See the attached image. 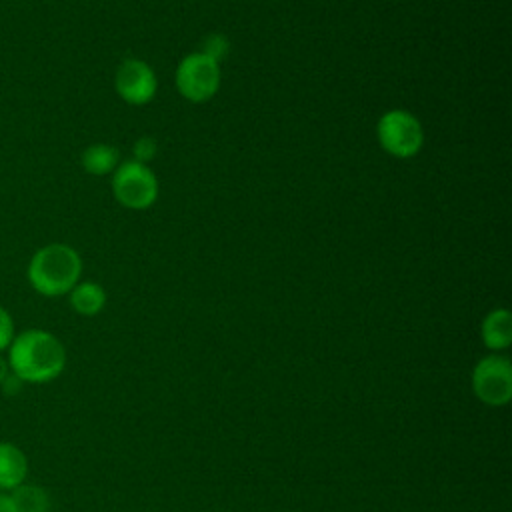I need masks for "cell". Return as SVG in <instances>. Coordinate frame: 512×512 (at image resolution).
I'll return each instance as SVG.
<instances>
[{
  "label": "cell",
  "mask_w": 512,
  "mask_h": 512,
  "mask_svg": "<svg viewBox=\"0 0 512 512\" xmlns=\"http://www.w3.org/2000/svg\"><path fill=\"white\" fill-rule=\"evenodd\" d=\"M8 348V366L22 382L42 384L64 370L66 350L62 342L46 330H26L12 338Z\"/></svg>",
  "instance_id": "cell-1"
},
{
  "label": "cell",
  "mask_w": 512,
  "mask_h": 512,
  "mask_svg": "<svg viewBox=\"0 0 512 512\" xmlns=\"http://www.w3.org/2000/svg\"><path fill=\"white\" fill-rule=\"evenodd\" d=\"M106 304V292L96 282H78L70 290V306L82 316H96Z\"/></svg>",
  "instance_id": "cell-10"
},
{
  "label": "cell",
  "mask_w": 512,
  "mask_h": 512,
  "mask_svg": "<svg viewBox=\"0 0 512 512\" xmlns=\"http://www.w3.org/2000/svg\"><path fill=\"white\" fill-rule=\"evenodd\" d=\"M482 340L490 350H504L512 342V316L506 308H496L482 320Z\"/></svg>",
  "instance_id": "cell-9"
},
{
  "label": "cell",
  "mask_w": 512,
  "mask_h": 512,
  "mask_svg": "<svg viewBox=\"0 0 512 512\" xmlns=\"http://www.w3.org/2000/svg\"><path fill=\"white\" fill-rule=\"evenodd\" d=\"M0 512H18L14 500L8 492H0Z\"/></svg>",
  "instance_id": "cell-16"
},
{
  "label": "cell",
  "mask_w": 512,
  "mask_h": 512,
  "mask_svg": "<svg viewBox=\"0 0 512 512\" xmlns=\"http://www.w3.org/2000/svg\"><path fill=\"white\" fill-rule=\"evenodd\" d=\"M156 140L154 138H150V136H142V138H138L136 140V144H134V160L136 162H142V164H146V162H150L154 156H156Z\"/></svg>",
  "instance_id": "cell-14"
},
{
  "label": "cell",
  "mask_w": 512,
  "mask_h": 512,
  "mask_svg": "<svg viewBox=\"0 0 512 512\" xmlns=\"http://www.w3.org/2000/svg\"><path fill=\"white\" fill-rule=\"evenodd\" d=\"M472 390L488 406H504L512 398V366L498 354L482 358L472 372Z\"/></svg>",
  "instance_id": "cell-6"
},
{
  "label": "cell",
  "mask_w": 512,
  "mask_h": 512,
  "mask_svg": "<svg viewBox=\"0 0 512 512\" xmlns=\"http://www.w3.org/2000/svg\"><path fill=\"white\" fill-rule=\"evenodd\" d=\"M200 52H204L206 56H210L216 62H220L228 54V40H226V36L210 34L208 38H204V46H202Z\"/></svg>",
  "instance_id": "cell-13"
},
{
  "label": "cell",
  "mask_w": 512,
  "mask_h": 512,
  "mask_svg": "<svg viewBox=\"0 0 512 512\" xmlns=\"http://www.w3.org/2000/svg\"><path fill=\"white\" fill-rule=\"evenodd\" d=\"M220 86V62L204 52L184 56L176 68V88L190 102L210 100Z\"/></svg>",
  "instance_id": "cell-5"
},
{
  "label": "cell",
  "mask_w": 512,
  "mask_h": 512,
  "mask_svg": "<svg viewBox=\"0 0 512 512\" xmlns=\"http://www.w3.org/2000/svg\"><path fill=\"white\" fill-rule=\"evenodd\" d=\"M18 512H48L50 498L44 488L32 484H20L10 492Z\"/></svg>",
  "instance_id": "cell-12"
},
{
  "label": "cell",
  "mask_w": 512,
  "mask_h": 512,
  "mask_svg": "<svg viewBox=\"0 0 512 512\" xmlns=\"http://www.w3.org/2000/svg\"><path fill=\"white\" fill-rule=\"evenodd\" d=\"M26 474L28 460L24 452L10 442H0V490H14L24 484Z\"/></svg>",
  "instance_id": "cell-8"
},
{
  "label": "cell",
  "mask_w": 512,
  "mask_h": 512,
  "mask_svg": "<svg viewBox=\"0 0 512 512\" xmlns=\"http://www.w3.org/2000/svg\"><path fill=\"white\" fill-rule=\"evenodd\" d=\"M112 192L122 206L144 210L152 206L158 196V180L146 164L128 160L118 164L112 172Z\"/></svg>",
  "instance_id": "cell-3"
},
{
  "label": "cell",
  "mask_w": 512,
  "mask_h": 512,
  "mask_svg": "<svg viewBox=\"0 0 512 512\" xmlns=\"http://www.w3.org/2000/svg\"><path fill=\"white\" fill-rule=\"evenodd\" d=\"M118 96L134 106L148 104L156 94V74L154 70L138 58H126L120 62L114 78Z\"/></svg>",
  "instance_id": "cell-7"
},
{
  "label": "cell",
  "mask_w": 512,
  "mask_h": 512,
  "mask_svg": "<svg viewBox=\"0 0 512 512\" xmlns=\"http://www.w3.org/2000/svg\"><path fill=\"white\" fill-rule=\"evenodd\" d=\"M8 372H10V366H8V362L0 356V386H2L4 380L8 378Z\"/></svg>",
  "instance_id": "cell-17"
},
{
  "label": "cell",
  "mask_w": 512,
  "mask_h": 512,
  "mask_svg": "<svg viewBox=\"0 0 512 512\" xmlns=\"http://www.w3.org/2000/svg\"><path fill=\"white\" fill-rule=\"evenodd\" d=\"M82 274V260L68 244H48L34 252L28 264V280L42 296L70 292Z\"/></svg>",
  "instance_id": "cell-2"
},
{
  "label": "cell",
  "mask_w": 512,
  "mask_h": 512,
  "mask_svg": "<svg viewBox=\"0 0 512 512\" xmlns=\"http://www.w3.org/2000/svg\"><path fill=\"white\" fill-rule=\"evenodd\" d=\"M82 166L94 176L110 174L118 166V150L110 144H92L82 152Z\"/></svg>",
  "instance_id": "cell-11"
},
{
  "label": "cell",
  "mask_w": 512,
  "mask_h": 512,
  "mask_svg": "<svg viewBox=\"0 0 512 512\" xmlns=\"http://www.w3.org/2000/svg\"><path fill=\"white\" fill-rule=\"evenodd\" d=\"M14 338V326L10 314L0 306V350L8 348Z\"/></svg>",
  "instance_id": "cell-15"
},
{
  "label": "cell",
  "mask_w": 512,
  "mask_h": 512,
  "mask_svg": "<svg viewBox=\"0 0 512 512\" xmlns=\"http://www.w3.org/2000/svg\"><path fill=\"white\" fill-rule=\"evenodd\" d=\"M380 146L396 158H412L424 144V132L418 118L406 110L386 112L376 126Z\"/></svg>",
  "instance_id": "cell-4"
}]
</instances>
